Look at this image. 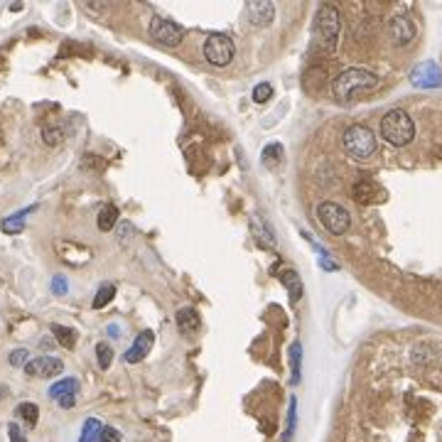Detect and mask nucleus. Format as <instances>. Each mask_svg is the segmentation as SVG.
<instances>
[{"instance_id": "1", "label": "nucleus", "mask_w": 442, "mask_h": 442, "mask_svg": "<svg viewBox=\"0 0 442 442\" xmlns=\"http://www.w3.org/2000/svg\"><path fill=\"white\" fill-rule=\"evenodd\" d=\"M379 86V77L369 69H346L339 77L332 82V93H334L337 101L351 103L356 96H364V93L374 91Z\"/></svg>"}, {"instance_id": "2", "label": "nucleus", "mask_w": 442, "mask_h": 442, "mask_svg": "<svg viewBox=\"0 0 442 442\" xmlns=\"http://www.w3.org/2000/svg\"><path fill=\"white\" fill-rule=\"evenodd\" d=\"M381 136L394 148H405L415 138V123L403 108H391L381 118Z\"/></svg>"}, {"instance_id": "3", "label": "nucleus", "mask_w": 442, "mask_h": 442, "mask_svg": "<svg viewBox=\"0 0 442 442\" xmlns=\"http://www.w3.org/2000/svg\"><path fill=\"white\" fill-rule=\"evenodd\" d=\"M339 30H342L339 10H337L334 5H322L315 18V37H317V44H320L325 52H334L337 49Z\"/></svg>"}, {"instance_id": "4", "label": "nucleus", "mask_w": 442, "mask_h": 442, "mask_svg": "<svg viewBox=\"0 0 442 442\" xmlns=\"http://www.w3.org/2000/svg\"><path fill=\"white\" fill-rule=\"evenodd\" d=\"M342 145H344L346 155L354 160H366L376 152V136L369 126H349L342 136Z\"/></svg>"}, {"instance_id": "5", "label": "nucleus", "mask_w": 442, "mask_h": 442, "mask_svg": "<svg viewBox=\"0 0 442 442\" xmlns=\"http://www.w3.org/2000/svg\"><path fill=\"white\" fill-rule=\"evenodd\" d=\"M317 219H320V223L332 236H342V233H346L351 226L349 212L342 204H337V202H322V204L317 207Z\"/></svg>"}, {"instance_id": "6", "label": "nucleus", "mask_w": 442, "mask_h": 442, "mask_svg": "<svg viewBox=\"0 0 442 442\" xmlns=\"http://www.w3.org/2000/svg\"><path fill=\"white\" fill-rule=\"evenodd\" d=\"M233 54H236V47H233L231 37H226V34H221V32H214L207 37L204 57L212 67H228Z\"/></svg>"}, {"instance_id": "7", "label": "nucleus", "mask_w": 442, "mask_h": 442, "mask_svg": "<svg viewBox=\"0 0 442 442\" xmlns=\"http://www.w3.org/2000/svg\"><path fill=\"white\" fill-rule=\"evenodd\" d=\"M150 37L155 39V42L165 44V47H177V44L182 42V37H185V30L177 22H172V20L157 15L150 22Z\"/></svg>"}, {"instance_id": "8", "label": "nucleus", "mask_w": 442, "mask_h": 442, "mask_svg": "<svg viewBox=\"0 0 442 442\" xmlns=\"http://www.w3.org/2000/svg\"><path fill=\"white\" fill-rule=\"evenodd\" d=\"M415 34H418V30H415L413 18H408V15H396L389 22V37L396 47H408L415 39Z\"/></svg>"}, {"instance_id": "9", "label": "nucleus", "mask_w": 442, "mask_h": 442, "mask_svg": "<svg viewBox=\"0 0 442 442\" xmlns=\"http://www.w3.org/2000/svg\"><path fill=\"white\" fill-rule=\"evenodd\" d=\"M64 371V361L57 356H34L25 366V374L32 376V379H52Z\"/></svg>"}, {"instance_id": "10", "label": "nucleus", "mask_w": 442, "mask_h": 442, "mask_svg": "<svg viewBox=\"0 0 442 442\" xmlns=\"http://www.w3.org/2000/svg\"><path fill=\"white\" fill-rule=\"evenodd\" d=\"M152 342H155V334H152L150 330L141 332V334L136 337V342H133V346L126 351L128 364H138V361L145 359V356L150 354V349H152Z\"/></svg>"}, {"instance_id": "11", "label": "nucleus", "mask_w": 442, "mask_h": 442, "mask_svg": "<svg viewBox=\"0 0 442 442\" xmlns=\"http://www.w3.org/2000/svg\"><path fill=\"white\" fill-rule=\"evenodd\" d=\"M410 79H413L415 86H440V84H442V72L435 67L433 62H425V64H420L418 69H413Z\"/></svg>"}, {"instance_id": "12", "label": "nucleus", "mask_w": 442, "mask_h": 442, "mask_svg": "<svg viewBox=\"0 0 442 442\" xmlns=\"http://www.w3.org/2000/svg\"><path fill=\"white\" fill-rule=\"evenodd\" d=\"M351 195H354V200L359 202V204H376V202H381L384 192H381V187L376 185V182L359 180L354 185V190H351Z\"/></svg>"}, {"instance_id": "13", "label": "nucleus", "mask_w": 442, "mask_h": 442, "mask_svg": "<svg viewBox=\"0 0 442 442\" xmlns=\"http://www.w3.org/2000/svg\"><path fill=\"white\" fill-rule=\"evenodd\" d=\"M246 13H248V20H251L256 27H268V25L273 22V18H275L273 3H248Z\"/></svg>"}, {"instance_id": "14", "label": "nucleus", "mask_w": 442, "mask_h": 442, "mask_svg": "<svg viewBox=\"0 0 442 442\" xmlns=\"http://www.w3.org/2000/svg\"><path fill=\"white\" fill-rule=\"evenodd\" d=\"M177 327L182 330V334H197L202 327V320H200V312L195 310V307H182V310H177Z\"/></svg>"}, {"instance_id": "15", "label": "nucleus", "mask_w": 442, "mask_h": 442, "mask_svg": "<svg viewBox=\"0 0 442 442\" xmlns=\"http://www.w3.org/2000/svg\"><path fill=\"white\" fill-rule=\"evenodd\" d=\"M251 231H253V236H256V243L261 248H275V238H273V231L268 228V223L263 221L261 216H253Z\"/></svg>"}, {"instance_id": "16", "label": "nucleus", "mask_w": 442, "mask_h": 442, "mask_svg": "<svg viewBox=\"0 0 442 442\" xmlns=\"http://www.w3.org/2000/svg\"><path fill=\"white\" fill-rule=\"evenodd\" d=\"M280 282L285 285L287 295H290V302H297L302 297V280L300 275H297L292 268H285V271L280 273Z\"/></svg>"}, {"instance_id": "17", "label": "nucleus", "mask_w": 442, "mask_h": 442, "mask_svg": "<svg viewBox=\"0 0 442 442\" xmlns=\"http://www.w3.org/2000/svg\"><path fill=\"white\" fill-rule=\"evenodd\" d=\"M77 391H79V381L77 379H62V381H57V384L49 389V398L52 401H62V398H69V396H77Z\"/></svg>"}, {"instance_id": "18", "label": "nucleus", "mask_w": 442, "mask_h": 442, "mask_svg": "<svg viewBox=\"0 0 442 442\" xmlns=\"http://www.w3.org/2000/svg\"><path fill=\"white\" fill-rule=\"evenodd\" d=\"M32 212H34V207H27V209L15 212V214L5 216L3 223H0V228H3V233H20V231H25V216L32 214Z\"/></svg>"}, {"instance_id": "19", "label": "nucleus", "mask_w": 442, "mask_h": 442, "mask_svg": "<svg viewBox=\"0 0 442 442\" xmlns=\"http://www.w3.org/2000/svg\"><path fill=\"white\" fill-rule=\"evenodd\" d=\"M52 334L57 337V342L64 346V349H74V346H77V332H74L72 327L52 325Z\"/></svg>"}, {"instance_id": "20", "label": "nucleus", "mask_w": 442, "mask_h": 442, "mask_svg": "<svg viewBox=\"0 0 442 442\" xmlns=\"http://www.w3.org/2000/svg\"><path fill=\"white\" fill-rule=\"evenodd\" d=\"M116 223H118V209L113 204L103 207V209L98 212V219H96L98 231H111Z\"/></svg>"}, {"instance_id": "21", "label": "nucleus", "mask_w": 442, "mask_h": 442, "mask_svg": "<svg viewBox=\"0 0 442 442\" xmlns=\"http://www.w3.org/2000/svg\"><path fill=\"white\" fill-rule=\"evenodd\" d=\"M116 297V285L113 282H103L101 287H98V292H96V297H93V302H91V307L93 310H101V307H106L108 302Z\"/></svg>"}, {"instance_id": "22", "label": "nucleus", "mask_w": 442, "mask_h": 442, "mask_svg": "<svg viewBox=\"0 0 442 442\" xmlns=\"http://www.w3.org/2000/svg\"><path fill=\"white\" fill-rule=\"evenodd\" d=\"M15 413H18L20 418H22L25 423L30 425V428H34V425H37V420H39V408H37V405H34V403H30V401H25V403H20Z\"/></svg>"}, {"instance_id": "23", "label": "nucleus", "mask_w": 442, "mask_h": 442, "mask_svg": "<svg viewBox=\"0 0 442 442\" xmlns=\"http://www.w3.org/2000/svg\"><path fill=\"white\" fill-rule=\"evenodd\" d=\"M103 425L98 423L96 418H89L86 423H84V430H82V438H79V442H96L98 435H101Z\"/></svg>"}, {"instance_id": "24", "label": "nucleus", "mask_w": 442, "mask_h": 442, "mask_svg": "<svg viewBox=\"0 0 442 442\" xmlns=\"http://www.w3.org/2000/svg\"><path fill=\"white\" fill-rule=\"evenodd\" d=\"M96 361H98V369H103V371H106L108 366H111V361H113V349L106 344V342H98V344H96Z\"/></svg>"}, {"instance_id": "25", "label": "nucleus", "mask_w": 442, "mask_h": 442, "mask_svg": "<svg viewBox=\"0 0 442 442\" xmlns=\"http://www.w3.org/2000/svg\"><path fill=\"white\" fill-rule=\"evenodd\" d=\"M300 356H302V349L300 344H292L290 346V366H292V376H290V384L295 386L297 381H300Z\"/></svg>"}, {"instance_id": "26", "label": "nucleus", "mask_w": 442, "mask_h": 442, "mask_svg": "<svg viewBox=\"0 0 442 442\" xmlns=\"http://www.w3.org/2000/svg\"><path fill=\"white\" fill-rule=\"evenodd\" d=\"M280 157H282V145H280V143H271V145L263 148V162H266L268 167L275 165Z\"/></svg>"}, {"instance_id": "27", "label": "nucleus", "mask_w": 442, "mask_h": 442, "mask_svg": "<svg viewBox=\"0 0 442 442\" xmlns=\"http://www.w3.org/2000/svg\"><path fill=\"white\" fill-rule=\"evenodd\" d=\"M271 98H273V86L268 82H261L253 89V101L256 103H268Z\"/></svg>"}, {"instance_id": "28", "label": "nucleus", "mask_w": 442, "mask_h": 442, "mask_svg": "<svg viewBox=\"0 0 442 442\" xmlns=\"http://www.w3.org/2000/svg\"><path fill=\"white\" fill-rule=\"evenodd\" d=\"M295 410H297V401L290 398V410H287V430H285V438H282V442L292 440V433H295Z\"/></svg>"}, {"instance_id": "29", "label": "nucleus", "mask_w": 442, "mask_h": 442, "mask_svg": "<svg viewBox=\"0 0 442 442\" xmlns=\"http://www.w3.org/2000/svg\"><path fill=\"white\" fill-rule=\"evenodd\" d=\"M8 361H10V366H27V361H30V351L27 349H15V351H10V356H8Z\"/></svg>"}, {"instance_id": "30", "label": "nucleus", "mask_w": 442, "mask_h": 442, "mask_svg": "<svg viewBox=\"0 0 442 442\" xmlns=\"http://www.w3.org/2000/svg\"><path fill=\"white\" fill-rule=\"evenodd\" d=\"M96 442H121V433H118L116 428H111V425H103V430Z\"/></svg>"}, {"instance_id": "31", "label": "nucleus", "mask_w": 442, "mask_h": 442, "mask_svg": "<svg viewBox=\"0 0 442 442\" xmlns=\"http://www.w3.org/2000/svg\"><path fill=\"white\" fill-rule=\"evenodd\" d=\"M8 435H10V442H27V440H25V435H22V430H20L18 423H10L8 425Z\"/></svg>"}, {"instance_id": "32", "label": "nucleus", "mask_w": 442, "mask_h": 442, "mask_svg": "<svg viewBox=\"0 0 442 442\" xmlns=\"http://www.w3.org/2000/svg\"><path fill=\"white\" fill-rule=\"evenodd\" d=\"M52 292L54 295H64V292H67V280H64L62 275H57L52 280Z\"/></svg>"}, {"instance_id": "33", "label": "nucleus", "mask_w": 442, "mask_h": 442, "mask_svg": "<svg viewBox=\"0 0 442 442\" xmlns=\"http://www.w3.org/2000/svg\"><path fill=\"white\" fill-rule=\"evenodd\" d=\"M74 403H77V398H74V396H69V398L59 401V405H62V408H74Z\"/></svg>"}]
</instances>
